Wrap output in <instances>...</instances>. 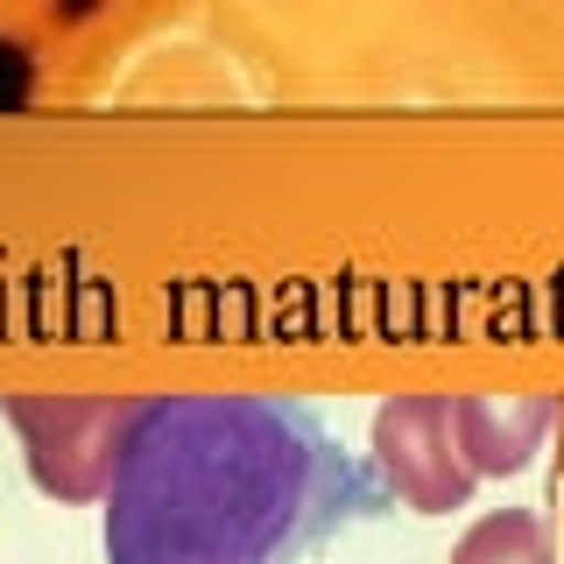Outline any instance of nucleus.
I'll use <instances>...</instances> for the list:
<instances>
[{
  "mask_svg": "<svg viewBox=\"0 0 564 564\" xmlns=\"http://www.w3.org/2000/svg\"><path fill=\"white\" fill-rule=\"evenodd\" d=\"M375 458L381 480L416 516H452L473 494V473L452 437V395H388L375 410Z\"/></svg>",
  "mask_w": 564,
  "mask_h": 564,
  "instance_id": "obj_3",
  "label": "nucleus"
},
{
  "mask_svg": "<svg viewBox=\"0 0 564 564\" xmlns=\"http://www.w3.org/2000/svg\"><path fill=\"white\" fill-rule=\"evenodd\" d=\"M551 423H557L551 395H452V437L473 480L480 473H522Z\"/></svg>",
  "mask_w": 564,
  "mask_h": 564,
  "instance_id": "obj_4",
  "label": "nucleus"
},
{
  "mask_svg": "<svg viewBox=\"0 0 564 564\" xmlns=\"http://www.w3.org/2000/svg\"><path fill=\"white\" fill-rule=\"evenodd\" d=\"M22 437L29 480L57 501H99L120 473L134 416L149 395H8L0 402Z\"/></svg>",
  "mask_w": 564,
  "mask_h": 564,
  "instance_id": "obj_2",
  "label": "nucleus"
},
{
  "mask_svg": "<svg viewBox=\"0 0 564 564\" xmlns=\"http://www.w3.org/2000/svg\"><path fill=\"white\" fill-rule=\"evenodd\" d=\"M452 564H557L551 522L536 508H494L452 543Z\"/></svg>",
  "mask_w": 564,
  "mask_h": 564,
  "instance_id": "obj_5",
  "label": "nucleus"
},
{
  "mask_svg": "<svg viewBox=\"0 0 564 564\" xmlns=\"http://www.w3.org/2000/svg\"><path fill=\"white\" fill-rule=\"evenodd\" d=\"M360 508L346 452L290 395H149L106 487L113 564H296Z\"/></svg>",
  "mask_w": 564,
  "mask_h": 564,
  "instance_id": "obj_1",
  "label": "nucleus"
}]
</instances>
